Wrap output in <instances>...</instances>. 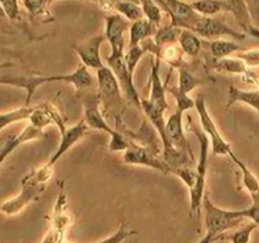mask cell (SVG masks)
Returning <instances> with one entry per match:
<instances>
[{
	"mask_svg": "<svg viewBox=\"0 0 259 243\" xmlns=\"http://www.w3.org/2000/svg\"><path fill=\"white\" fill-rule=\"evenodd\" d=\"M55 81H62V83L71 84V85L75 86V89L78 93L96 90V89H98V80L91 75L89 68L86 67L85 65H82V63L78 65L77 68H76L72 73H67V75H30L19 76V77H13L12 76L9 80V85L24 89L25 93H27L24 105H29V101L30 99H32L33 94L35 93V90H37L39 86L48 83H55Z\"/></svg>",
	"mask_w": 259,
	"mask_h": 243,
	"instance_id": "obj_1",
	"label": "cell"
},
{
	"mask_svg": "<svg viewBox=\"0 0 259 243\" xmlns=\"http://www.w3.org/2000/svg\"><path fill=\"white\" fill-rule=\"evenodd\" d=\"M78 98L81 99L83 105V120L90 129L105 132L110 136V144L109 149L111 152H124L131 147V142L120 133L109 126L104 114L100 110V98L96 90L83 91L78 93Z\"/></svg>",
	"mask_w": 259,
	"mask_h": 243,
	"instance_id": "obj_2",
	"label": "cell"
},
{
	"mask_svg": "<svg viewBox=\"0 0 259 243\" xmlns=\"http://www.w3.org/2000/svg\"><path fill=\"white\" fill-rule=\"evenodd\" d=\"M53 174V167H50L47 164L24 176L22 180V190L19 194L13 199L8 200L2 205L0 210L5 215H15L22 212L30 202L39 199L40 194L45 191L47 186V181Z\"/></svg>",
	"mask_w": 259,
	"mask_h": 243,
	"instance_id": "obj_3",
	"label": "cell"
},
{
	"mask_svg": "<svg viewBox=\"0 0 259 243\" xmlns=\"http://www.w3.org/2000/svg\"><path fill=\"white\" fill-rule=\"evenodd\" d=\"M202 209H204V222L206 227V234L211 237L224 239L228 230L238 227L240 223L245 220L242 210H227L217 207L210 200L209 195L205 194L202 200Z\"/></svg>",
	"mask_w": 259,
	"mask_h": 243,
	"instance_id": "obj_4",
	"label": "cell"
},
{
	"mask_svg": "<svg viewBox=\"0 0 259 243\" xmlns=\"http://www.w3.org/2000/svg\"><path fill=\"white\" fill-rule=\"evenodd\" d=\"M96 80H98V94L100 103L103 104V110L110 111L111 116L116 118L123 110V100H121L120 85L115 75L108 66H104L103 68L96 71Z\"/></svg>",
	"mask_w": 259,
	"mask_h": 243,
	"instance_id": "obj_5",
	"label": "cell"
},
{
	"mask_svg": "<svg viewBox=\"0 0 259 243\" xmlns=\"http://www.w3.org/2000/svg\"><path fill=\"white\" fill-rule=\"evenodd\" d=\"M192 132L197 137L200 142V158L197 162L196 171L199 175V184L195 189L190 192V208H191L192 215H199L201 212L202 200L205 196V182H206V172H207V156H209V137L201 132L196 126H192Z\"/></svg>",
	"mask_w": 259,
	"mask_h": 243,
	"instance_id": "obj_6",
	"label": "cell"
},
{
	"mask_svg": "<svg viewBox=\"0 0 259 243\" xmlns=\"http://www.w3.org/2000/svg\"><path fill=\"white\" fill-rule=\"evenodd\" d=\"M195 108H196L197 113L200 116V123H201L202 131L205 132L209 139L211 141V151L214 156H229L233 152L232 147L224 139L222 133L218 129L217 124H215L214 119L209 114L207 110L206 103H205V98L202 95H199L195 99Z\"/></svg>",
	"mask_w": 259,
	"mask_h": 243,
	"instance_id": "obj_7",
	"label": "cell"
},
{
	"mask_svg": "<svg viewBox=\"0 0 259 243\" xmlns=\"http://www.w3.org/2000/svg\"><path fill=\"white\" fill-rule=\"evenodd\" d=\"M51 114H52V119H53V124H57V127L60 128L61 132V141H60V146H58L57 151L53 153V156L51 157L50 161L47 162V165L50 167H55L56 162L66 153L70 148H72L83 136L89 132V127L88 124L85 123V120H81L80 123L75 124L71 128H66L65 124H63L62 119H61L60 113L55 109L51 108Z\"/></svg>",
	"mask_w": 259,
	"mask_h": 243,
	"instance_id": "obj_8",
	"label": "cell"
},
{
	"mask_svg": "<svg viewBox=\"0 0 259 243\" xmlns=\"http://www.w3.org/2000/svg\"><path fill=\"white\" fill-rule=\"evenodd\" d=\"M161 9L166 10L171 17V25L181 29H194L195 25L202 19V15L196 13L191 4L182 0H156Z\"/></svg>",
	"mask_w": 259,
	"mask_h": 243,
	"instance_id": "obj_9",
	"label": "cell"
},
{
	"mask_svg": "<svg viewBox=\"0 0 259 243\" xmlns=\"http://www.w3.org/2000/svg\"><path fill=\"white\" fill-rule=\"evenodd\" d=\"M71 222H72V215L67 212V197L63 190V184H61L60 195L57 196L55 210H53L52 225L40 243H62L63 235L66 229L71 225Z\"/></svg>",
	"mask_w": 259,
	"mask_h": 243,
	"instance_id": "obj_10",
	"label": "cell"
},
{
	"mask_svg": "<svg viewBox=\"0 0 259 243\" xmlns=\"http://www.w3.org/2000/svg\"><path fill=\"white\" fill-rule=\"evenodd\" d=\"M131 28V22L126 20L121 15H108L105 17V34L111 47L110 55L106 58H118L124 56V47H125V34L126 30Z\"/></svg>",
	"mask_w": 259,
	"mask_h": 243,
	"instance_id": "obj_11",
	"label": "cell"
},
{
	"mask_svg": "<svg viewBox=\"0 0 259 243\" xmlns=\"http://www.w3.org/2000/svg\"><path fill=\"white\" fill-rule=\"evenodd\" d=\"M123 161L129 165H139V166H147L156 169L163 174L171 172V167L168 166L164 159L158 158L156 156V152H152L151 149L144 146H138L136 143H132L126 151L123 153Z\"/></svg>",
	"mask_w": 259,
	"mask_h": 243,
	"instance_id": "obj_12",
	"label": "cell"
},
{
	"mask_svg": "<svg viewBox=\"0 0 259 243\" xmlns=\"http://www.w3.org/2000/svg\"><path fill=\"white\" fill-rule=\"evenodd\" d=\"M105 39V34L100 33V34H96L89 39L83 40V42L72 45V50L78 56L82 65H85L88 68L98 71L105 66L101 61L100 56V47Z\"/></svg>",
	"mask_w": 259,
	"mask_h": 243,
	"instance_id": "obj_13",
	"label": "cell"
},
{
	"mask_svg": "<svg viewBox=\"0 0 259 243\" xmlns=\"http://www.w3.org/2000/svg\"><path fill=\"white\" fill-rule=\"evenodd\" d=\"M192 32L202 38H206L210 40L220 39L224 35H230L238 40H242L245 38V34L238 33L237 30L232 29L224 23V20L220 18L214 17H202V19L194 27Z\"/></svg>",
	"mask_w": 259,
	"mask_h": 243,
	"instance_id": "obj_14",
	"label": "cell"
},
{
	"mask_svg": "<svg viewBox=\"0 0 259 243\" xmlns=\"http://www.w3.org/2000/svg\"><path fill=\"white\" fill-rule=\"evenodd\" d=\"M45 132L43 129L37 128V127L32 126V124H28L24 129H23L20 133H18L17 136H12L5 141V143L3 144V147L0 148V166L3 165V162L18 148L22 144L27 143V142L33 141V139H40L45 138Z\"/></svg>",
	"mask_w": 259,
	"mask_h": 243,
	"instance_id": "obj_15",
	"label": "cell"
},
{
	"mask_svg": "<svg viewBox=\"0 0 259 243\" xmlns=\"http://www.w3.org/2000/svg\"><path fill=\"white\" fill-rule=\"evenodd\" d=\"M182 114H184V111L176 109V111L171 114V116L167 119L166 134L168 141L171 142L175 148L189 152V153L192 154V149L190 148V143L187 142L184 132V127H182Z\"/></svg>",
	"mask_w": 259,
	"mask_h": 243,
	"instance_id": "obj_16",
	"label": "cell"
},
{
	"mask_svg": "<svg viewBox=\"0 0 259 243\" xmlns=\"http://www.w3.org/2000/svg\"><path fill=\"white\" fill-rule=\"evenodd\" d=\"M159 66H161V57L156 55V57L152 61L151 76H149V83H151V96L149 101L157 106V108L166 110L168 104L166 99V86L162 83L161 76H159Z\"/></svg>",
	"mask_w": 259,
	"mask_h": 243,
	"instance_id": "obj_17",
	"label": "cell"
},
{
	"mask_svg": "<svg viewBox=\"0 0 259 243\" xmlns=\"http://www.w3.org/2000/svg\"><path fill=\"white\" fill-rule=\"evenodd\" d=\"M227 3L230 7V13L234 15L243 30L253 37H259V28L253 25L245 0H227Z\"/></svg>",
	"mask_w": 259,
	"mask_h": 243,
	"instance_id": "obj_18",
	"label": "cell"
},
{
	"mask_svg": "<svg viewBox=\"0 0 259 243\" xmlns=\"http://www.w3.org/2000/svg\"><path fill=\"white\" fill-rule=\"evenodd\" d=\"M157 29L158 27L149 22L147 18H142L133 22L129 28V47L139 46L144 40L149 39L152 35L156 34Z\"/></svg>",
	"mask_w": 259,
	"mask_h": 243,
	"instance_id": "obj_19",
	"label": "cell"
},
{
	"mask_svg": "<svg viewBox=\"0 0 259 243\" xmlns=\"http://www.w3.org/2000/svg\"><path fill=\"white\" fill-rule=\"evenodd\" d=\"M235 103H243L245 105L254 109L259 114V90H242L235 86L229 88V99H228V105L225 111Z\"/></svg>",
	"mask_w": 259,
	"mask_h": 243,
	"instance_id": "obj_20",
	"label": "cell"
},
{
	"mask_svg": "<svg viewBox=\"0 0 259 243\" xmlns=\"http://www.w3.org/2000/svg\"><path fill=\"white\" fill-rule=\"evenodd\" d=\"M191 7L202 17H214L222 12H230L227 0H196L191 3Z\"/></svg>",
	"mask_w": 259,
	"mask_h": 243,
	"instance_id": "obj_21",
	"label": "cell"
},
{
	"mask_svg": "<svg viewBox=\"0 0 259 243\" xmlns=\"http://www.w3.org/2000/svg\"><path fill=\"white\" fill-rule=\"evenodd\" d=\"M217 62L214 63V68L218 72H224V73H233V75H244L248 71L250 70L244 61L240 60L238 56L235 57H225L220 58V60H215Z\"/></svg>",
	"mask_w": 259,
	"mask_h": 243,
	"instance_id": "obj_22",
	"label": "cell"
},
{
	"mask_svg": "<svg viewBox=\"0 0 259 243\" xmlns=\"http://www.w3.org/2000/svg\"><path fill=\"white\" fill-rule=\"evenodd\" d=\"M179 43L182 52L186 53L190 57H196L202 47L199 35L189 29H182L179 38Z\"/></svg>",
	"mask_w": 259,
	"mask_h": 243,
	"instance_id": "obj_23",
	"label": "cell"
},
{
	"mask_svg": "<svg viewBox=\"0 0 259 243\" xmlns=\"http://www.w3.org/2000/svg\"><path fill=\"white\" fill-rule=\"evenodd\" d=\"M240 50H243V47L240 45H238L235 40L217 39L211 40V43H210V52H211V56L214 60L229 57V56H232V53Z\"/></svg>",
	"mask_w": 259,
	"mask_h": 243,
	"instance_id": "obj_24",
	"label": "cell"
},
{
	"mask_svg": "<svg viewBox=\"0 0 259 243\" xmlns=\"http://www.w3.org/2000/svg\"><path fill=\"white\" fill-rule=\"evenodd\" d=\"M181 28L174 27V25H163L157 29L156 34H154V43L158 48L164 47V46L174 45V43L179 42L180 34H181Z\"/></svg>",
	"mask_w": 259,
	"mask_h": 243,
	"instance_id": "obj_25",
	"label": "cell"
},
{
	"mask_svg": "<svg viewBox=\"0 0 259 243\" xmlns=\"http://www.w3.org/2000/svg\"><path fill=\"white\" fill-rule=\"evenodd\" d=\"M113 8L116 12L120 13L121 17H124L126 20L132 23L142 19L144 17L143 10H142L139 3L132 2V0H121V2L115 3Z\"/></svg>",
	"mask_w": 259,
	"mask_h": 243,
	"instance_id": "obj_26",
	"label": "cell"
},
{
	"mask_svg": "<svg viewBox=\"0 0 259 243\" xmlns=\"http://www.w3.org/2000/svg\"><path fill=\"white\" fill-rule=\"evenodd\" d=\"M229 157L233 159V162L239 167L240 171H242L243 184H244L245 189L249 191V194L252 195V194H257V192H259V180L257 179V176H255V175L248 169V166L244 164V162L240 161V159L235 156L234 152H232V153L229 154Z\"/></svg>",
	"mask_w": 259,
	"mask_h": 243,
	"instance_id": "obj_27",
	"label": "cell"
},
{
	"mask_svg": "<svg viewBox=\"0 0 259 243\" xmlns=\"http://www.w3.org/2000/svg\"><path fill=\"white\" fill-rule=\"evenodd\" d=\"M206 81L197 77L194 72H190L185 67L179 68V89L185 94H189L190 91L194 90L199 85H204Z\"/></svg>",
	"mask_w": 259,
	"mask_h": 243,
	"instance_id": "obj_28",
	"label": "cell"
},
{
	"mask_svg": "<svg viewBox=\"0 0 259 243\" xmlns=\"http://www.w3.org/2000/svg\"><path fill=\"white\" fill-rule=\"evenodd\" d=\"M34 110V106H22V108L14 109V110L7 111V113L0 114V124L8 127L13 123H17L20 120H28L30 114Z\"/></svg>",
	"mask_w": 259,
	"mask_h": 243,
	"instance_id": "obj_29",
	"label": "cell"
},
{
	"mask_svg": "<svg viewBox=\"0 0 259 243\" xmlns=\"http://www.w3.org/2000/svg\"><path fill=\"white\" fill-rule=\"evenodd\" d=\"M139 5H141L142 10H143L144 18L153 23L157 27H161V19H162V9L156 0H138Z\"/></svg>",
	"mask_w": 259,
	"mask_h": 243,
	"instance_id": "obj_30",
	"label": "cell"
},
{
	"mask_svg": "<svg viewBox=\"0 0 259 243\" xmlns=\"http://www.w3.org/2000/svg\"><path fill=\"white\" fill-rule=\"evenodd\" d=\"M182 50L181 47L174 45H168V46H164L159 50V57L161 60L166 61L167 63L172 66V67L177 68L179 70L181 67V61H182Z\"/></svg>",
	"mask_w": 259,
	"mask_h": 243,
	"instance_id": "obj_31",
	"label": "cell"
},
{
	"mask_svg": "<svg viewBox=\"0 0 259 243\" xmlns=\"http://www.w3.org/2000/svg\"><path fill=\"white\" fill-rule=\"evenodd\" d=\"M257 227L258 225L255 223L250 222L248 224H244L235 232L230 233V234H225L224 239L230 240L232 243H249L250 235H252L253 230L257 229Z\"/></svg>",
	"mask_w": 259,
	"mask_h": 243,
	"instance_id": "obj_32",
	"label": "cell"
},
{
	"mask_svg": "<svg viewBox=\"0 0 259 243\" xmlns=\"http://www.w3.org/2000/svg\"><path fill=\"white\" fill-rule=\"evenodd\" d=\"M164 86H166V91L168 90L169 93L175 96V99H176L177 109H180V110L182 111H186L190 110L191 108H194L195 100H192L187 94L182 93L179 89V86H169L167 83H164Z\"/></svg>",
	"mask_w": 259,
	"mask_h": 243,
	"instance_id": "obj_33",
	"label": "cell"
},
{
	"mask_svg": "<svg viewBox=\"0 0 259 243\" xmlns=\"http://www.w3.org/2000/svg\"><path fill=\"white\" fill-rule=\"evenodd\" d=\"M25 9L28 10L32 18L42 17V15H50L46 10V5L48 4V0H22Z\"/></svg>",
	"mask_w": 259,
	"mask_h": 243,
	"instance_id": "obj_34",
	"label": "cell"
},
{
	"mask_svg": "<svg viewBox=\"0 0 259 243\" xmlns=\"http://www.w3.org/2000/svg\"><path fill=\"white\" fill-rule=\"evenodd\" d=\"M252 205L247 209H243V215L245 219H249L250 222L255 223L259 227V192L252 194Z\"/></svg>",
	"mask_w": 259,
	"mask_h": 243,
	"instance_id": "obj_35",
	"label": "cell"
},
{
	"mask_svg": "<svg viewBox=\"0 0 259 243\" xmlns=\"http://www.w3.org/2000/svg\"><path fill=\"white\" fill-rule=\"evenodd\" d=\"M134 234H137L136 230H128L125 228V224L123 223V224L119 227V229L116 230L113 235H110V237L105 238V239L100 240V242H96V243H121L123 240H125L126 238L131 237V235H134ZM62 243H65V242H62Z\"/></svg>",
	"mask_w": 259,
	"mask_h": 243,
	"instance_id": "obj_36",
	"label": "cell"
},
{
	"mask_svg": "<svg viewBox=\"0 0 259 243\" xmlns=\"http://www.w3.org/2000/svg\"><path fill=\"white\" fill-rule=\"evenodd\" d=\"M0 7H2L4 14L10 20H18L19 18V4L18 0H0Z\"/></svg>",
	"mask_w": 259,
	"mask_h": 243,
	"instance_id": "obj_37",
	"label": "cell"
},
{
	"mask_svg": "<svg viewBox=\"0 0 259 243\" xmlns=\"http://www.w3.org/2000/svg\"><path fill=\"white\" fill-rule=\"evenodd\" d=\"M238 57L244 61V63L250 70L259 67V48L245 51V52H242L240 55H238Z\"/></svg>",
	"mask_w": 259,
	"mask_h": 243,
	"instance_id": "obj_38",
	"label": "cell"
},
{
	"mask_svg": "<svg viewBox=\"0 0 259 243\" xmlns=\"http://www.w3.org/2000/svg\"><path fill=\"white\" fill-rule=\"evenodd\" d=\"M245 3H247L253 25L259 28V0H245Z\"/></svg>",
	"mask_w": 259,
	"mask_h": 243,
	"instance_id": "obj_39",
	"label": "cell"
},
{
	"mask_svg": "<svg viewBox=\"0 0 259 243\" xmlns=\"http://www.w3.org/2000/svg\"><path fill=\"white\" fill-rule=\"evenodd\" d=\"M91 2H98V3H101L103 5H108V7L113 8V5L115 4V3L121 2V0H91ZM132 2L138 3V0H132Z\"/></svg>",
	"mask_w": 259,
	"mask_h": 243,
	"instance_id": "obj_40",
	"label": "cell"
},
{
	"mask_svg": "<svg viewBox=\"0 0 259 243\" xmlns=\"http://www.w3.org/2000/svg\"><path fill=\"white\" fill-rule=\"evenodd\" d=\"M5 128V126H3V124H0V131H2V129H4Z\"/></svg>",
	"mask_w": 259,
	"mask_h": 243,
	"instance_id": "obj_41",
	"label": "cell"
}]
</instances>
